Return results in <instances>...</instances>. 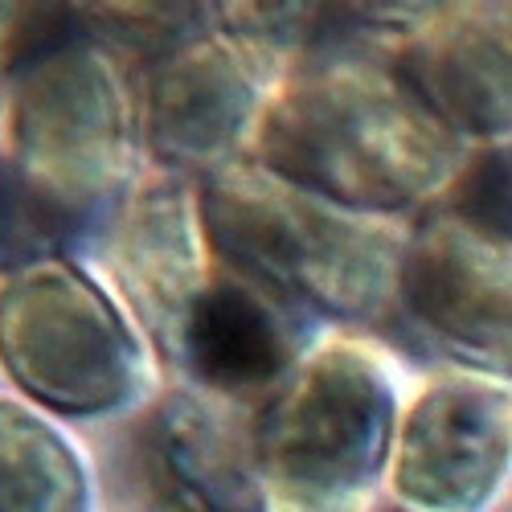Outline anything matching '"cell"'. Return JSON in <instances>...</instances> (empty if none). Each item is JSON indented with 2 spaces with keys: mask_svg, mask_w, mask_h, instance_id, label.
<instances>
[{
  "mask_svg": "<svg viewBox=\"0 0 512 512\" xmlns=\"http://www.w3.org/2000/svg\"><path fill=\"white\" fill-rule=\"evenodd\" d=\"M136 99L107 46L74 33L13 78L5 156L29 218L66 234L115 201L132 173Z\"/></svg>",
  "mask_w": 512,
  "mask_h": 512,
  "instance_id": "3",
  "label": "cell"
},
{
  "mask_svg": "<svg viewBox=\"0 0 512 512\" xmlns=\"http://www.w3.org/2000/svg\"><path fill=\"white\" fill-rule=\"evenodd\" d=\"M0 369L33 406L62 418L115 414L148 381L127 312L66 259H29L0 275Z\"/></svg>",
  "mask_w": 512,
  "mask_h": 512,
  "instance_id": "5",
  "label": "cell"
},
{
  "mask_svg": "<svg viewBox=\"0 0 512 512\" xmlns=\"http://www.w3.org/2000/svg\"><path fill=\"white\" fill-rule=\"evenodd\" d=\"M390 369L361 340H324L279 386L254 439L267 512H369L398 443Z\"/></svg>",
  "mask_w": 512,
  "mask_h": 512,
  "instance_id": "4",
  "label": "cell"
},
{
  "mask_svg": "<svg viewBox=\"0 0 512 512\" xmlns=\"http://www.w3.org/2000/svg\"><path fill=\"white\" fill-rule=\"evenodd\" d=\"M508 230H512V160H508Z\"/></svg>",
  "mask_w": 512,
  "mask_h": 512,
  "instance_id": "16",
  "label": "cell"
},
{
  "mask_svg": "<svg viewBox=\"0 0 512 512\" xmlns=\"http://www.w3.org/2000/svg\"><path fill=\"white\" fill-rule=\"evenodd\" d=\"M0 238H5V189H0Z\"/></svg>",
  "mask_w": 512,
  "mask_h": 512,
  "instance_id": "17",
  "label": "cell"
},
{
  "mask_svg": "<svg viewBox=\"0 0 512 512\" xmlns=\"http://www.w3.org/2000/svg\"><path fill=\"white\" fill-rule=\"evenodd\" d=\"M209 250L213 242L201 197L189 193L177 173L148 177L127 197L115 238L119 283L144 328L168 353L177 349V336L201 291L213 283Z\"/></svg>",
  "mask_w": 512,
  "mask_h": 512,
  "instance_id": "11",
  "label": "cell"
},
{
  "mask_svg": "<svg viewBox=\"0 0 512 512\" xmlns=\"http://www.w3.org/2000/svg\"><path fill=\"white\" fill-rule=\"evenodd\" d=\"M259 164L328 201L394 218L459 189L463 140L406 74L361 54H328L271 95Z\"/></svg>",
  "mask_w": 512,
  "mask_h": 512,
  "instance_id": "1",
  "label": "cell"
},
{
  "mask_svg": "<svg viewBox=\"0 0 512 512\" xmlns=\"http://www.w3.org/2000/svg\"><path fill=\"white\" fill-rule=\"evenodd\" d=\"M512 480V386L459 369L431 377L398 422V512H488Z\"/></svg>",
  "mask_w": 512,
  "mask_h": 512,
  "instance_id": "6",
  "label": "cell"
},
{
  "mask_svg": "<svg viewBox=\"0 0 512 512\" xmlns=\"http://www.w3.org/2000/svg\"><path fill=\"white\" fill-rule=\"evenodd\" d=\"M390 512H398V508H390Z\"/></svg>",
  "mask_w": 512,
  "mask_h": 512,
  "instance_id": "18",
  "label": "cell"
},
{
  "mask_svg": "<svg viewBox=\"0 0 512 512\" xmlns=\"http://www.w3.org/2000/svg\"><path fill=\"white\" fill-rule=\"evenodd\" d=\"M173 357L197 377V386L218 394L279 390L300 365L295 336L275 291L246 275H213L193 304Z\"/></svg>",
  "mask_w": 512,
  "mask_h": 512,
  "instance_id": "12",
  "label": "cell"
},
{
  "mask_svg": "<svg viewBox=\"0 0 512 512\" xmlns=\"http://www.w3.org/2000/svg\"><path fill=\"white\" fill-rule=\"evenodd\" d=\"M144 512H267L259 455L205 394L164 398L136 439Z\"/></svg>",
  "mask_w": 512,
  "mask_h": 512,
  "instance_id": "10",
  "label": "cell"
},
{
  "mask_svg": "<svg viewBox=\"0 0 512 512\" xmlns=\"http://www.w3.org/2000/svg\"><path fill=\"white\" fill-rule=\"evenodd\" d=\"M398 70L459 140H512V5H414Z\"/></svg>",
  "mask_w": 512,
  "mask_h": 512,
  "instance_id": "9",
  "label": "cell"
},
{
  "mask_svg": "<svg viewBox=\"0 0 512 512\" xmlns=\"http://www.w3.org/2000/svg\"><path fill=\"white\" fill-rule=\"evenodd\" d=\"M226 21H234V33L246 46H259V41H300L308 33H316V21H328L332 9H316V5H230L222 9Z\"/></svg>",
  "mask_w": 512,
  "mask_h": 512,
  "instance_id": "14",
  "label": "cell"
},
{
  "mask_svg": "<svg viewBox=\"0 0 512 512\" xmlns=\"http://www.w3.org/2000/svg\"><path fill=\"white\" fill-rule=\"evenodd\" d=\"M0 512H91V476L33 406L0 398Z\"/></svg>",
  "mask_w": 512,
  "mask_h": 512,
  "instance_id": "13",
  "label": "cell"
},
{
  "mask_svg": "<svg viewBox=\"0 0 512 512\" xmlns=\"http://www.w3.org/2000/svg\"><path fill=\"white\" fill-rule=\"evenodd\" d=\"M402 308L476 373L512 381V230L447 209L410 234Z\"/></svg>",
  "mask_w": 512,
  "mask_h": 512,
  "instance_id": "7",
  "label": "cell"
},
{
  "mask_svg": "<svg viewBox=\"0 0 512 512\" xmlns=\"http://www.w3.org/2000/svg\"><path fill=\"white\" fill-rule=\"evenodd\" d=\"M267 82L254 46L238 37H197L168 54L148 87L144 132L168 168L218 177L238 152L259 140Z\"/></svg>",
  "mask_w": 512,
  "mask_h": 512,
  "instance_id": "8",
  "label": "cell"
},
{
  "mask_svg": "<svg viewBox=\"0 0 512 512\" xmlns=\"http://www.w3.org/2000/svg\"><path fill=\"white\" fill-rule=\"evenodd\" d=\"M213 254L340 320H381L402 308L410 234L295 185L267 164H230L201 193Z\"/></svg>",
  "mask_w": 512,
  "mask_h": 512,
  "instance_id": "2",
  "label": "cell"
},
{
  "mask_svg": "<svg viewBox=\"0 0 512 512\" xmlns=\"http://www.w3.org/2000/svg\"><path fill=\"white\" fill-rule=\"evenodd\" d=\"M91 17L115 21V25H123V33H136V37H173L189 21H197L201 9H189V5H99V9H91Z\"/></svg>",
  "mask_w": 512,
  "mask_h": 512,
  "instance_id": "15",
  "label": "cell"
}]
</instances>
